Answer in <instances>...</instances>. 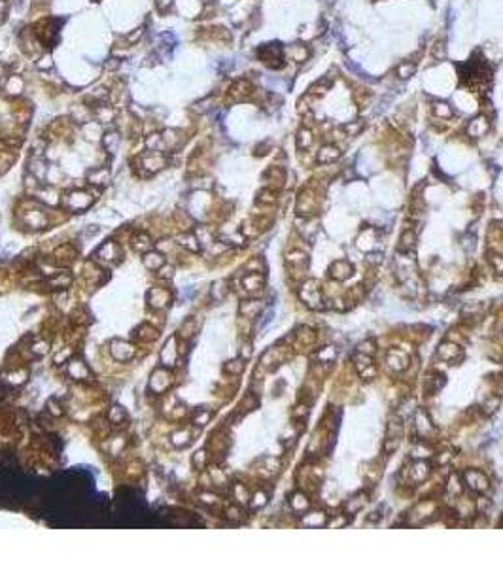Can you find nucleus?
<instances>
[{"label": "nucleus", "instance_id": "nucleus-1", "mask_svg": "<svg viewBox=\"0 0 503 567\" xmlns=\"http://www.w3.org/2000/svg\"><path fill=\"white\" fill-rule=\"evenodd\" d=\"M258 57L269 68H282L284 66V49L280 44H265L258 49Z\"/></svg>", "mask_w": 503, "mask_h": 567}, {"label": "nucleus", "instance_id": "nucleus-2", "mask_svg": "<svg viewBox=\"0 0 503 567\" xmlns=\"http://www.w3.org/2000/svg\"><path fill=\"white\" fill-rule=\"evenodd\" d=\"M59 23L57 19H44L36 25V36H38V42L45 45V47H53L59 40Z\"/></svg>", "mask_w": 503, "mask_h": 567}, {"label": "nucleus", "instance_id": "nucleus-3", "mask_svg": "<svg viewBox=\"0 0 503 567\" xmlns=\"http://www.w3.org/2000/svg\"><path fill=\"white\" fill-rule=\"evenodd\" d=\"M254 95V85L250 84V80H237L235 84L229 87V93H227V100L229 102H242V100L250 99Z\"/></svg>", "mask_w": 503, "mask_h": 567}, {"label": "nucleus", "instance_id": "nucleus-4", "mask_svg": "<svg viewBox=\"0 0 503 567\" xmlns=\"http://www.w3.org/2000/svg\"><path fill=\"white\" fill-rule=\"evenodd\" d=\"M488 129H490V119L486 115H479V117H475V119L469 121L467 134L473 136V138H481V136H484L488 132Z\"/></svg>", "mask_w": 503, "mask_h": 567}, {"label": "nucleus", "instance_id": "nucleus-5", "mask_svg": "<svg viewBox=\"0 0 503 567\" xmlns=\"http://www.w3.org/2000/svg\"><path fill=\"white\" fill-rule=\"evenodd\" d=\"M339 157H341V150H339V146H335V144H326V146H322L320 152H318V161L324 163V165L337 161Z\"/></svg>", "mask_w": 503, "mask_h": 567}, {"label": "nucleus", "instance_id": "nucleus-6", "mask_svg": "<svg viewBox=\"0 0 503 567\" xmlns=\"http://www.w3.org/2000/svg\"><path fill=\"white\" fill-rule=\"evenodd\" d=\"M465 480H467V484H469L473 490H477V492H482V490H486V486H488L486 477H484L481 471H467V473H465Z\"/></svg>", "mask_w": 503, "mask_h": 567}, {"label": "nucleus", "instance_id": "nucleus-7", "mask_svg": "<svg viewBox=\"0 0 503 567\" xmlns=\"http://www.w3.org/2000/svg\"><path fill=\"white\" fill-rule=\"evenodd\" d=\"M295 142H297V150H308L314 142V136H312V131L308 127H303L297 131V136H295Z\"/></svg>", "mask_w": 503, "mask_h": 567}, {"label": "nucleus", "instance_id": "nucleus-8", "mask_svg": "<svg viewBox=\"0 0 503 567\" xmlns=\"http://www.w3.org/2000/svg\"><path fill=\"white\" fill-rule=\"evenodd\" d=\"M329 87H331V78L328 76V78H322V80H318L316 84L310 85L306 93H308L310 97H314V99H316V97H322V95H326V93L329 91Z\"/></svg>", "mask_w": 503, "mask_h": 567}, {"label": "nucleus", "instance_id": "nucleus-9", "mask_svg": "<svg viewBox=\"0 0 503 567\" xmlns=\"http://www.w3.org/2000/svg\"><path fill=\"white\" fill-rule=\"evenodd\" d=\"M287 53H289V57H291V61H295V63H305V61L308 59V55H310L308 47L303 45V44H293V45L287 49Z\"/></svg>", "mask_w": 503, "mask_h": 567}, {"label": "nucleus", "instance_id": "nucleus-10", "mask_svg": "<svg viewBox=\"0 0 503 567\" xmlns=\"http://www.w3.org/2000/svg\"><path fill=\"white\" fill-rule=\"evenodd\" d=\"M350 272H352V267H350L346 261H337V263L331 267V276H333V278H339V280L348 278Z\"/></svg>", "mask_w": 503, "mask_h": 567}, {"label": "nucleus", "instance_id": "nucleus-11", "mask_svg": "<svg viewBox=\"0 0 503 567\" xmlns=\"http://www.w3.org/2000/svg\"><path fill=\"white\" fill-rule=\"evenodd\" d=\"M431 112H433L435 117H439V119H450V117H452V108H450L446 102H441V100L433 102Z\"/></svg>", "mask_w": 503, "mask_h": 567}, {"label": "nucleus", "instance_id": "nucleus-12", "mask_svg": "<svg viewBox=\"0 0 503 567\" xmlns=\"http://www.w3.org/2000/svg\"><path fill=\"white\" fill-rule=\"evenodd\" d=\"M415 72H416V65L411 61H405L401 65H397V68H395V74L399 80H409L411 76H415Z\"/></svg>", "mask_w": 503, "mask_h": 567}, {"label": "nucleus", "instance_id": "nucleus-13", "mask_svg": "<svg viewBox=\"0 0 503 567\" xmlns=\"http://www.w3.org/2000/svg\"><path fill=\"white\" fill-rule=\"evenodd\" d=\"M401 244H399V252H411L413 248H415V242H416V235L411 231V229H407V231H403L401 235Z\"/></svg>", "mask_w": 503, "mask_h": 567}, {"label": "nucleus", "instance_id": "nucleus-14", "mask_svg": "<svg viewBox=\"0 0 503 567\" xmlns=\"http://www.w3.org/2000/svg\"><path fill=\"white\" fill-rule=\"evenodd\" d=\"M388 363H390V367L401 371V369L407 367V355L403 354V352H395V350H392V352L388 354Z\"/></svg>", "mask_w": 503, "mask_h": 567}, {"label": "nucleus", "instance_id": "nucleus-15", "mask_svg": "<svg viewBox=\"0 0 503 567\" xmlns=\"http://www.w3.org/2000/svg\"><path fill=\"white\" fill-rule=\"evenodd\" d=\"M354 102L358 106H361V108L369 106V102H371V91L369 89H363V87H358L354 91Z\"/></svg>", "mask_w": 503, "mask_h": 567}, {"label": "nucleus", "instance_id": "nucleus-16", "mask_svg": "<svg viewBox=\"0 0 503 567\" xmlns=\"http://www.w3.org/2000/svg\"><path fill=\"white\" fill-rule=\"evenodd\" d=\"M363 129H365V123H363L361 119H358V121H350V123H346L345 127H343V131H345L346 136H358V134L363 132Z\"/></svg>", "mask_w": 503, "mask_h": 567}, {"label": "nucleus", "instance_id": "nucleus-17", "mask_svg": "<svg viewBox=\"0 0 503 567\" xmlns=\"http://www.w3.org/2000/svg\"><path fill=\"white\" fill-rule=\"evenodd\" d=\"M456 354H458V346H454V344H445L439 348V355L446 361H454Z\"/></svg>", "mask_w": 503, "mask_h": 567}, {"label": "nucleus", "instance_id": "nucleus-18", "mask_svg": "<svg viewBox=\"0 0 503 567\" xmlns=\"http://www.w3.org/2000/svg\"><path fill=\"white\" fill-rule=\"evenodd\" d=\"M431 55L435 57V59H445L446 57V44L445 40H437V42L431 45Z\"/></svg>", "mask_w": 503, "mask_h": 567}, {"label": "nucleus", "instance_id": "nucleus-19", "mask_svg": "<svg viewBox=\"0 0 503 567\" xmlns=\"http://www.w3.org/2000/svg\"><path fill=\"white\" fill-rule=\"evenodd\" d=\"M413 473H415V480L416 482H422L424 479H426V475H428V465L424 463V461H418L416 465H415V469H413Z\"/></svg>", "mask_w": 503, "mask_h": 567}, {"label": "nucleus", "instance_id": "nucleus-20", "mask_svg": "<svg viewBox=\"0 0 503 567\" xmlns=\"http://www.w3.org/2000/svg\"><path fill=\"white\" fill-rule=\"evenodd\" d=\"M21 89H23V82H21V80H19L17 76H12V78L8 80V91H10V93H15V95H17V93H19Z\"/></svg>", "mask_w": 503, "mask_h": 567}, {"label": "nucleus", "instance_id": "nucleus-21", "mask_svg": "<svg viewBox=\"0 0 503 567\" xmlns=\"http://www.w3.org/2000/svg\"><path fill=\"white\" fill-rule=\"evenodd\" d=\"M358 352H361V354H367V355H373L374 352V344L371 342V340H367V342H361L358 348Z\"/></svg>", "mask_w": 503, "mask_h": 567}, {"label": "nucleus", "instance_id": "nucleus-22", "mask_svg": "<svg viewBox=\"0 0 503 567\" xmlns=\"http://www.w3.org/2000/svg\"><path fill=\"white\" fill-rule=\"evenodd\" d=\"M155 6L161 14H167L173 8V0H155Z\"/></svg>", "mask_w": 503, "mask_h": 567}, {"label": "nucleus", "instance_id": "nucleus-23", "mask_svg": "<svg viewBox=\"0 0 503 567\" xmlns=\"http://www.w3.org/2000/svg\"><path fill=\"white\" fill-rule=\"evenodd\" d=\"M6 8H8V6H6V2H4V0H0V15L6 14Z\"/></svg>", "mask_w": 503, "mask_h": 567}, {"label": "nucleus", "instance_id": "nucleus-24", "mask_svg": "<svg viewBox=\"0 0 503 567\" xmlns=\"http://www.w3.org/2000/svg\"><path fill=\"white\" fill-rule=\"evenodd\" d=\"M4 76H6V66L0 63V78H4Z\"/></svg>", "mask_w": 503, "mask_h": 567}]
</instances>
